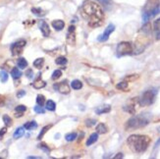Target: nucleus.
Wrapping results in <instances>:
<instances>
[{
	"mask_svg": "<svg viewBox=\"0 0 160 159\" xmlns=\"http://www.w3.org/2000/svg\"><path fill=\"white\" fill-rule=\"evenodd\" d=\"M81 13L83 19H86L88 26L96 27L102 25L104 20V13L101 7L90 0H85L82 5Z\"/></svg>",
	"mask_w": 160,
	"mask_h": 159,
	"instance_id": "obj_1",
	"label": "nucleus"
},
{
	"mask_svg": "<svg viewBox=\"0 0 160 159\" xmlns=\"http://www.w3.org/2000/svg\"><path fill=\"white\" fill-rule=\"evenodd\" d=\"M151 139L147 135H131L127 139V144L135 153H143L149 147Z\"/></svg>",
	"mask_w": 160,
	"mask_h": 159,
	"instance_id": "obj_2",
	"label": "nucleus"
},
{
	"mask_svg": "<svg viewBox=\"0 0 160 159\" xmlns=\"http://www.w3.org/2000/svg\"><path fill=\"white\" fill-rule=\"evenodd\" d=\"M150 122V116L149 114H140V115H136L133 116L132 118H130L126 125H125V129L127 131H131V130H137V129H141L143 128L147 125H148Z\"/></svg>",
	"mask_w": 160,
	"mask_h": 159,
	"instance_id": "obj_3",
	"label": "nucleus"
},
{
	"mask_svg": "<svg viewBox=\"0 0 160 159\" xmlns=\"http://www.w3.org/2000/svg\"><path fill=\"white\" fill-rule=\"evenodd\" d=\"M160 13V1L159 0H148L147 5L144 7V10L142 12V20L144 23L156 16L157 14Z\"/></svg>",
	"mask_w": 160,
	"mask_h": 159,
	"instance_id": "obj_4",
	"label": "nucleus"
},
{
	"mask_svg": "<svg viewBox=\"0 0 160 159\" xmlns=\"http://www.w3.org/2000/svg\"><path fill=\"white\" fill-rule=\"evenodd\" d=\"M155 96H156V92L152 91V89H148V91H145L138 98V105L144 107V106H148L151 105L152 103L155 100Z\"/></svg>",
	"mask_w": 160,
	"mask_h": 159,
	"instance_id": "obj_5",
	"label": "nucleus"
},
{
	"mask_svg": "<svg viewBox=\"0 0 160 159\" xmlns=\"http://www.w3.org/2000/svg\"><path fill=\"white\" fill-rule=\"evenodd\" d=\"M134 51L133 45L129 41H122V42L118 43L116 47V54L118 57L126 56V55H131Z\"/></svg>",
	"mask_w": 160,
	"mask_h": 159,
	"instance_id": "obj_6",
	"label": "nucleus"
},
{
	"mask_svg": "<svg viewBox=\"0 0 160 159\" xmlns=\"http://www.w3.org/2000/svg\"><path fill=\"white\" fill-rule=\"evenodd\" d=\"M26 44H27V41L25 39L18 40L15 43H13L11 46V51H12L13 56H16V55H19L20 53H22Z\"/></svg>",
	"mask_w": 160,
	"mask_h": 159,
	"instance_id": "obj_7",
	"label": "nucleus"
},
{
	"mask_svg": "<svg viewBox=\"0 0 160 159\" xmlns=\"http://www.w3.org/2000/svg\"><path fill=\"white\" fill-rule=\"evenodd\" d=\"M114 31H115V26L113 24L108 25V27L105 29L104 32L101 34V36H99L98 37H97V40H98V41H106L109 38L110 34L112 33Z\"/></svg>",
	"mask_w": 160,
	"mask_h": 159,
	"instance_id": "obj_8",
	"label": "nucleus"
},
{
	"mask_svg": "<svg viewBox=\"0 0 160 159\" xmlns=\"http://www.w3.org/2000/svg\"><path fill=\"white\" fill-rule=\"evenodd\" d=\"M53 87H54L55 91L59 92L62 94H68L69 92H70V87H69V85L65 81L62 82H59V84H55Z\"/></svg>",
	"mask_w": 160,
	"mask_h": 159,
	"instance_id": "obj_9",
	"label": "nucleus"
},
{
	"mask_svg": "<svg viewBox=\"0 0 160 159\" xmlns=\"http://www.w3.org/2000/svg\"><path fill=\"white\" fill-rule=\"evenodd\" d=\"M67 42L70 45H75L76 43V27L75 26H70L67 33Z\"/></svg>",
	"mask_w": 160,
	"mask_h": 159,
	"instance_id": "obj_10",
	"label": "nucleus"
},
{
	"mask_svg": "<svg viewBox=\"0 0 160 159\" xmlns=\"http://www.w3.org/2000/svg\"><path fill=\"white\" fill-rule=\"evenodd\" d=\"M138 98H134L130 100L126 105L124 106V110L127 111L130 114H135L136 113V104L138 103V100H137Z\"/></svg>",
	"mask_w": 160,
	"mask_h": 159,
	"instance_id": "obj_11",
	"label": "nucleus"
},
{
	"mask_svg": "<svg viewBox=\"0 0 160 159\" xmlns=\"http://www.w3.org/2000/svg\"><path fill=\"white\" fill-rule=\"evenodd\" d=\"M38 27H39V30H40L41 32H42L44 37H49V34H50V29H49V26L47 25V23L45 22V21H40L39 24H38Z\"/></svg>",
	"mask_w": 160,
	"mask_h": 159,
	"instance_id": "obj_12",
	"label": "nucleus"
},
{
	"mask_svg": "<svg viewBox=\"0 0 160 159\" xmlns=\"http://www.w3.org/2000/svg\"><path fill=\"white\" fill-rule=\"evenodd\" d=\"M52 27L56 31H62L65 27V23L62 20H54L52 22Z\"/></svg>",
	"mask_w": 160,
	"mask_h": 159,
	"instance_id": "obj_13",
	"label": "nucleus"
},
{
	"mask_svg": "<svg viewBox=\"0 0 160 159\" xmlns=\"http://www.w3.org/2000/svg\"><path fill=\"white\" fill-rule=\"evenodd\" d=\"M45 86H46V82H45L44 81L41 80L40 75H39V77H38L36 81H34V82L32 84V87H33L34 88H37V89H40V88L44 87Z\"/></svg>",
	"mask_w": 160,
	"mask_h": 159,
	"instance_id": "obj_14",
	"label": "nucleus"
},
{
	"mask_svg": "<svg viewBox=\"0 0 160 159\" xmlns=\"http://www.w3.org/2000/svg\"><path fill=\"white\" fill-rule=\"evenodd\" d=\"M111 110V107L110 105H104V106H100V107H97L95 109V113L97 115H101V114H104V113H107Z\"/></svg>",
	"mask_w": 160,
	"mask_h": 159,
	"instance_id": "obj_15",
	"label": "nucleus"
},
{
	"mask_svg": "<svg viewBox=\"0 0 160 159\" xmlns=\"http://www.w3.org/2000/svg\"><path fill=\"white\" fill-rule=\"evenodd\" d=\"M107 127L105 124H103V123H99L98 125L96 126V132L97 134H99V135H103V134H106L107 133Z\"/></svg>",
	"mask_w": 160,
	"mask_h": 159,
	"instance_id": "obj_16",
	"label": "nucleus"
},
{
	"mask_svg": "<svg viewBox=\"0 0 160 159\" xmlns=\"http://www.w3.org/2000/svg\"><path fill=\"white\" fill-rule=\"evenodd\" d=\"M97 139H98V134H97V133L92 134V135L89 136L87 142H86L87 147H89V146H92V144H93L97 141Z\"/></svg>",
	"mask_w": 160,
	"mask_h": 159,
	"instance_id": "obj_17",
	"label": "nucleus"
},
{
	"mask_svg": "<svg viewBox=\"0 0 160 159\" xmlns=\"http://www.w3.org/2000/svg\"><path fill=\"white\" fill-rule=\"evenodd\" d=\"M24 134H25V127H19L15 131L13 137H14V139H20V137H22L24 136Z\"/></svg>",
	"mask_w": 160,
	"mask_h": 159,
	"instance_id": "obj_18",
	"label": "nucleus"
},
{
	"mask_svg": "<svg viewBox=\"0 0 160 159\" xmlns=\"http://www.w3.org/2000/svg\"><path fill=\"white\" fill-rule=\"evenodd\" d=\"M32 13L33 14V15L38 16V17H43L46 14L45 11H43L41 8H36V7L32 8Z\"/></svg>",
	"mask_w": 160,
	"mask_h": 159,
	"instance_id": "obj_19",
	"label": "nucleus"
},
{
	"mask_svg": "<svg viewBox=\"0 0 160 159\" xmlns=\"http://www.w3.org/2000/svg\"><path fill=\"white\" fill-rule=\"evenodd\" d=\"M71 87H72V88L78 91V89H81L82 87V82L80 80H74L71 82Z\"/></svg>",
	"mask_w": 160,
	"mask_h": 159,
	"instance_id": "obj_20",
	"label": "nucleus"
},
{
	"mask_svg": "<svg viewBox=\"0 0 160 159\" xmlns=\"http://www.w3.org/2000/svg\"><path fill=\"white\" fill-rule=\"evenodd\" d=\"M45 108L48 110V111H55V109H56V104H55V102L53 100H48V101H46Z\"/></svg>",
	"mask_w": 160,
	"mask_h": 159,
	"instance_id": "obj_21",
	"label": "nucleus"
},
{
	"mask_svg": "<svg viewBox=\"0 0 160 159\" xmlns=\"http://www.w3.org/2000/svg\"><path fill=\"white\" fill-rule=\"evenodd\" d=\"M24 127H25V129L31 131V130H33V129L38 128V124H37L36 121H31V122H27L24 125Z\"/></svg>",
	"mask_w": 160,
	"mask_h": 159,
	"instance_id": "obj_22",
	"label": "nucleus"
},
{
	"mask_svg": "<svg viewBox=\"0 0 160 159\" xmlns=\"http://www.w3.org/2000/svg\"><path fill=\"white\" fill-rule=\"evenodd\" d=\"M11 76L13 79H19L21 76H22V72H21L18 68H13L12 71H11Z\"/></svg>",
	"mask_w": 160,
	"mask_h": 159,
	"instance_id": "obj_23",
	"label": "nucleus"
},
{
	"mask_svg": "<svg viewBox=\"0 0 160 159\" xmlns=\"http://www.w3.org/2000/svg\"><path fill=\"white\" fill-rule=\"evenodd\" d=\"M17 64H18V67L21 68V69H26L28 67V61L25 59V58H19L18 61H17Z\"/></svg>",
	"mask_w": 160,
	"mask_h": 159,
	"instance_id": "obj_24",
	"label": "nucleus"
},
{
	"mask_svg": "<svg viewBox=\"0 0 160 159\" xmlns=\"http://www.w3.org/2000/svg\"><path fill=\"white\" fill-rule=\"evenodd\" d=\"M128 87H129V84L127 82H121L119 84H117V86H116V87L118 89H120V91H123V92L128 91Z\"/></svg>",
	"mask_w": 160,
	"mask_h": 159,
	"instance_id": "obj_25",
	"label": "nucleus"
},
{
	"mask_svg": "<svg viewBox=\"0 0 160 159\" xmlns=\"http://www.w3.org/2000/svg\"><path fill=\"white\" fill-rule=\"evenodd\" d=\"M55 63H56L57 65H60V66H64L68 63V60L64 56H59L58 58H56V60H55Z\"/></svg>",
	"mask_w": 160,
	"mask_h": 159,
	"instance_id": "obj_26",
	"label": "nucleus"
},
{
	"mask_svg": "<svg viewBox=\"0 0 160 159\" xmlns=\"http://www.w3.org/2000/svg\"><path fill=\"white\" fill-rule=\"evenodd\" d=\"M43 64H44V59L43 58H38L37 60H34V62H33V66L36 67V68H38V69L42 68Z\"/></svg>",
	"mask_w": 160,
	"mask_h": 159,
	"instance_id": "obj_27",
	"label": "nucleus"
},
{
	"mask_svg": "<svg viewBox=\"0 0 160 159\" xmlns=\"http://www.w3.org/2000/svg\"><path fill=\"white\" fill-rule=\"evenodd\" d=\"M52 127V125H47V126H45V127H43L42 128V130L40 131V133H39V135H38V140H41L42 139V137L45 135V133L47 132L48 130H49L50 128Z\"/></svg>",
	"mask_w": 160,
	"mask_h": 159,
	"instance_id": "obj_28",
	"label": "nucleus"
},
{
	"mask_svg": "<svg viewBox=\"0 0 160 159\" xmlns=\"http://www.w3.org/2000/svg\"><path fill=\"white\" fill-rule=\"evenodd\" d=\"M44 102H45V96L42 94H38L37 96V103L40 106H43L44 105Z\"/></svg>",
	"mask_w": 160,
	"mask_h": 159,
	"instance_id": "obj_29",
	"label": "nucleus"
},
{
	"mask_svg": "<svg viewBox=\"0 0 160 159\" xmlns=\"http://www.w3.org/2000/svg\"><path fill=\"white\" fill-rule=\"evenodd\" d=\"M153 31L156 32V33H159L160 32V18L156 19L153 23Z\"/></svg>",
	"mask_w": 160,
	"mask_h": 159,
	"instance_id": "obj_30",
	"label": "nucleus"
},
{
	"mask_svg": "<svg viewBox=\"0 0 160 159\" xmlns=\"http://www.w3.org/2000/svg\"><path fill=\"white\" fill-rule=\"evenodd\" d=\"M8 78H9V76L7 74V72L0 71V81H1V82H6L8 81Z\"/></svg>",
	"mask_w": 160,
	"mask_h": 159,
	"instance_id": "obj_31",
	"label": "nucleus"
},
{
	"mask_svg": "<svg viewBox=\"0 0 160 159\" xmlns=\"http://www.w3.org/2000/svg\"><path fill=\"white\" fill-rule=\"evenodd\" d=\"M3 122L5 123V125L6 127H10L12 125V119H11V117L8 116V115H3Z\"/></svg>",
	"mask_w": 160,
	"mask_h": 159,
	"instance_id": "obj_32",
	"label": "nucleus"
},
{
	"mask_svg": "<svg viewBox=\"0 0 160 159\" xmlns=\"http://www.w3.org/2000/svg\"><path fill=\"white\" fill-rule=\"evenodd\" d=\"M65 139H66L67 142H73V141H75L76 139H77V134H76V133L67 134L66 137H65Z\"/></svg>",
	"mask_w": 160,
	"mask_h": 159,
	"instance_id": "obj_33",
	"label": "nucleus"
},
{
	"mask_svg": "<svg viewBox=\"0 0 160 159\" xmlns=\"http://www.w3.org/2000/svg\"><path fill=\"white\" fill-rule=\"evenodd\" d=\"M33 111L36 113H38V114H44L45 113V110L42 108V106H40L38 104L33 107Z\"/></svg>",
	"mask_w": 160,
	"mask_h": 159,
	"instance_id": "obj_34",
	"label": "nucleus"
},
{
	"mask_svg": "<svg viewBox=\"0 0 160 159\" xmlns=\"http://www.w3.org/2000/svg\"><path fill=\"white\" fill-rule=\"evenodd\" d=\"M62 76V72L60 71V70H55L54 72H53V74H52V80H57V79H59L60 77Z\"/></svg>",
	"mask_w": 160,
	"mask_h": 159,
	"instance_id": "obj_35",
	"label": "nucleus"
},
{
	"mask_svg": "<svg viewBox=\"0 0 160 159\" xmlns=\"http://www.w3.org/2000/svg\"><path fill=\"white\" fill-rule=\"evenodd\" d=\"M38 147H39L40 149H42L43 151H45L46 153H50V149L48 148V147L46 146V143H44V142L39 143V144H38Z\"/></svg>",
	"mask_w": 160,
	"mask_h": 159,
	"instance_id": "obj_36",
	"label": "nucleus"
},
{
	"mask_svg": "<svg viewBox=\"0 0 160 159\" xmlns=\"http://www.w3.org/2000/svg\"><path fill=\"white\" fill-rule=\"evenodd\" d=\"M95 123H96V121H95L94 119H88V120L86 121V126L88 127V128H90V127L94 126V125H95Z\"/></svg>",
	"mask_w": 160,
	"mask_h": 159,
	"instance_id": "obj_37",
	"label": "nucleus"
},
{
	"mask_svg": "<svg viewBox=\"0 0 160 159\" xmlns=\"http://www.w3.org/2000/svg\"><path fill=\"white\" fill-rule=\"evenodd\" d=\"M27 110V107L25 105H18L16 108H15V111L16 112H21V113H24Z\"/></svg>",
	"mask_w": 160,
	"mask_h": 159,
	"instance_id": "obj_38",
	"label": "nucleus"
},
{
	"mask_svg": "<svg viewBox=\"0 0 160 159\" xmlns=\"http://www.w3.org/2000/svg\"><path fill=\"white\" fill-rule=\"evenodd\" d=\"M26 75H27V77L29 78V79H32V77H33V73H32V69H29V70L27 71Z\"/></svg>",
	"mask_w": 160,
	"mask_h": 159,
	"instance_id": "obj_39",
	"label": "nucleus"
},
{
	"mask_svg": "<svg viewBox=\"0 0 160 159\" xmlns=\"http://www.w3.org/2000/svg\"><path fill=\"white\" fill-rule=\"evenodd\" d=\"M26 95V92L25 91H19L18 92H17V97L18 98H21V97H23V96H25Z\"/></svg>",
	"mask_w": 160,
	"mask_h": 159,
	"instance_id": "obj_40",
	"label": "nucleus"
},
{
	"mask_svg": "<svg viewBox=\"0 0 160 159\" xmlns=\"http://www.w3.org/2000/svg\"><path fill=\"white\" fill-rule=\"evenodd\" d=\"M6 132H7V128L6 127L2 128L1 130H0V140H2V137H3L4 134H6Z\"/></svg>",
	"mask_w": 160,
	"mask_h": 159,
	"instance_id": "obj_41",
	"label": "nucleus"
},
{
	"mask_svg": "<svg viewBox=\"0 0 160 159\" xmlns=\"http://www.w3.org/2000/svg\"><path fill=\"white\" fill-rule=\"evenodd\" d=\"M96 1H98V2H100V3H102L104 5H109L111 3V0H96Z\"/></svg>",
	"mask_w": 160,
	"mask_h": 159,
	"instance_id": "obj_42",
	"label": "nucleus"
},
{
	"mask_svg": "<svg viewBox=\"0 0 160 159\" xmlns=\"http://www.w3.org/2000/svg\"><path fill=\"white\" fill-rule=\"evenodd\" d=\"M4 102H5L4 96L0 95V106H3V105H4Z\"/></svg>",
	"mask_w": 160,
	"mask_h": 159,
	"instance_id": "obj_43",
	"label": "nucleus"
},
{
	"mask_svg": "<svg viewBox=\"0 0 160 159\" xmlns=\"http://www.w3.org/2000/svg\"><path fill=\"white\" fill-rule=\"evenodd\" d=\"M123 157H124V155H123V153H121V152H120V153H118L117 155L114 156L115 159H120V158H123Z\"/></svg>",
	"mask_w": 160,
	"mask_h": 159,
	"instance_id": "obj_44",
	"label": "nucleus"
},
{
	"mask_svg": "<svg viewBox=\"0 0 160 159\" xmlns=\"http://www.w3.org/2000/svg\"><path fill=\"white\" fill-rule=\"evenodd\" d=\"M23 116V113H21V112H16L15 113V117L16 118H19V117H22Z\"/></svg>",
	"mask_w": 160,
	"mask_h": 159,
	"instance_id": "obj_45",
	"label": "nucleus"
},
{
	"mask_svg": "<svg viewBox=\"0 0 160 159\" xmlns=\"http://www.w3.org/2000/svg\"><path fill=\"white\" fill-rule=\"evenodd\" d=\"M160 146V137L157 140V142H156V143H155V147H154V148H157L158 147Z\"/></svg>",
	"mask_w": 160,
	"mask_h": 159,
	"instance_id": "obj_46",
	"label": "nucleus"
},
{
	"mask_svg": "<svg viewBox=\"0 0 160 159\" xmlns=\"http://www.w3.org/2000/svg\"><path fill=\"white\" fill-rule=\"evenodd\" d=\"M28 158L29 159H38L40 157H38V156H28Z\"/></svg>",
	"mask_w": 160,
	"mask_h": 159,
	"instance_id": "obj_47",
	"label": "nucleus"
},
{
	"mask_svg": "<svg viewBox=\"0 0 160 159\" xmlns=\"http://www.w3.org/2000/svg\"><path fill=\"white\" fill-rule=\"evenodd\" d=\"M156 39L157 40H160V32L159 33H156Z\"/></svg>",
	"mask_w": 160,
	"mask_h": 159,
	"instance_id": "obj_48",
	"label": "nucleus"
}]
</instances>
